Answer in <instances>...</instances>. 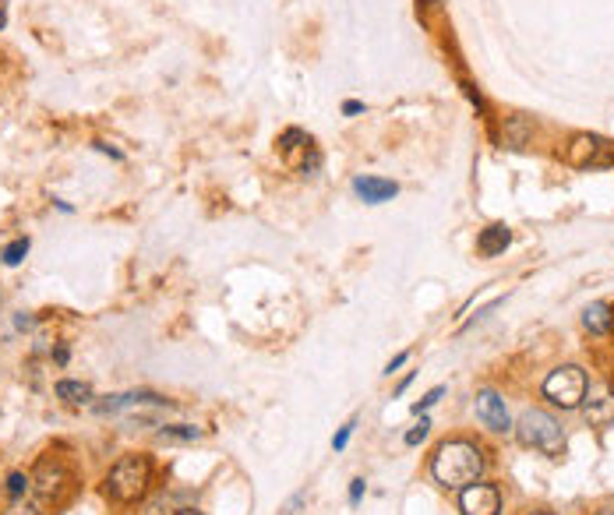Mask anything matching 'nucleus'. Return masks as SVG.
I'll return each instance as SVG.
<instances>
[{
    "instance_id": "1",
    "label": "nucleus",
    "mask_w": 614,
    "mask_h": 515,
    "mask_svg": "<svg viewBox=\"0 0 614 515\" xmlns=\"http://www.w3.org/2000/svg\"><path fill=\"white\" fill-rule=\"evenodd\" d=\"M480 473H484V452L466 438L438 445L435 459H431V477L449 491H463V487L477 484Z\"/></svg>"
},
{
    "instance_id": "2",
    "label": "nucleus",
    "mask_w": 614,
    "mask_h": 515,
    "mask_svg": "<svg viewBox=\"0 0 614 515\" xmlns=\"http://www.w3.org/2000/svg\"><path fill=\"white\" fill-rule=\"evenodd\" d=\"M152 484V459L149 456H124L106 473V494L117 505H135L149 494Z\"/></svg>"
},
{
    "instance_id": "3",
    "label": "nucleus",
    "mask_w": 614,
    "mask_h": 515,
    "mask_svg": "<svg viewBox=\"0 0 614 515\" xmlns=\"http://www.w3.org/2000/svg\"><path fill=\"white\" fill-rule=\"evenodd\" d=\"M516 434L526 448H537L547 459H562L565 456V431L547 410H526L516 424Z\"/></svg>"
},
{
    "instance_id": "4",
    "label": "nucleus",
    "mask_w": 614,
    "mask_h": 515,
    "mask_svg": "<svg viewBox=\"0 0 614 515\" xmlns=\"http://www.w3.org/2000/svg\"><path fill=\"white\" fill-rule=\"evenodd\" d=\"M586 389H590V381H586L583 367H576V364L558 367V371H551L544 381L547 403L558 406V410H576V406H583Z\"/></svg>"
},
{
    "instance_id": "5",
    "label": "nucleus",
    "mask_w": 614,
    "mask_h": 515,
    "mask_svg": "<svg viewBox=\"0 0 614 515\" xmlns=\"http://www.w3.org/2000/svg\"><path fill=\"white\" fill-rule=\"evenodd\" d=\"M565 159L572 166H579V170H586V166H607L614 163V142L597 135H576L569 142V149H565Z\"/></svg>"
},
{
    "instance_id": "6",
    "label": "nucleus",
    "mask_w": 614,
    "mask_h": 515,
    "mask_svg": "<svg viewBox=\"0 0 614 515\" xmlns=\"http://www.w3.org/2000/svg\"><path fill=\"white\" fill-rule=\"evenodd\" d=\"M71 484H75V477L68 473V466H60V463H39L36 473H32V491L43 501H53V505L64 501Z\"/></svg>"
},
{
    "instance_id": "7",
    "label": "nucleus",
    "mask_w": 614,
    "mask_h": 515,
    "mask_svg": "<svg viewBox=\"0 0 614 515\" xmlns=\"http://www.w3.org/2000/svg\"><path fill=\"white\" fill-rule=\"evenodd\" d=\"M459 512L463 515H498L502 512V491L495 484H470L459 494Z\"/></svg>"
},
{
    "instance_id": "8",
    "label": "nucleus",
    "mask_w": 614,
    "mask_h": 515,
    "mask_svg": "<svg viewBox=\"0 0 614 515\" xmlns=\"http://www.w3.org/2000/svg\"><path fill=\"white\" fill-rule=\"evenodd\" d=\"M477 417L484 420V427H491L495 434L512 431V417L505 410V399L495 389H480L477 392Z\"/></svg>"
},
{
    "instance_id": "9",
    "label": "nucleus",
    "mask_w": 614,
    "mask_h": 515,
    "mask_svg": "<svg viewBox=\"0 0 614 515\" xmlns=\"http://www.w3.org/2000/svg\"><path fill=\"white\" fill-rule=\"evenodd\" d=\"M583 417L590 427H611L614 424V392L593 389L590 399H583Z\"/></svg>"
},
{
    "instance_id": "10",
    "label": "nucleus",
    "mask_w": 614,
    "mask_h": 515,
    "mask_svg": "<svg viewBox=\"0 0 614 515\" xmlns=\"http://www.w3.org/2000/svg\"><path fill=\"white\" fill-rule=\"evenodd\" d=\"M353 191H357L360 202L367 205H382V202H392L396 198V180H385V177H357L353 180Z\"/></svg>"
},
{
    "instance_id": "11",
    "label": "nucleus",
    "mask_w": 614,
    "mask_h": 515,
    "mask_svg": "<svg viewBox=\"0 0 614 515\" xmlns=\"http://www.w3.org/2000/svg\"><path fill=\"white\" fill-rule=\"evenodd\" d=\"M583 329L590 332V336H607V332L614 329V307L611 304H590L583 311Z\"/></svg>"
},
{
    "instance_id": "12",
    "label": "nucleus",
    "mask_w": 614,
    "mask_h": 515,
    "mask_svg": "<svg viewBox=\"0 0 614 515\" xmlns=\"http://www.w3.org/2000/svg\"><path fill=\"white\" fill-rule=\"evenodd\" d=\"M509 244H512V233H509V226H502V223L487 226L477 237V251L484 254V258H495V254H502Z\"/></svg>"
},
{
    "instance_id": "13",
    "label": "nucleus",
    "mask_w": 614,
    "mask_h": 515,
    "mask_svg": "<svg viewBox=\"0 0 614 515\" xmlns=\"http://www.w3.org/2000/svg\"><path fill=\"white\" fill-rule=\"evenodd\" d=\"M57 399H64L68 406H89L92 403V385H89V381L64 378V381H57Z\"/></svg>"
},
{
    "instance_id": "14",
    "label": "nucleus",
    "mask_w": 614,
    "mask_h": 515,
    "mask_svg": "<svg viewBox=\"0 0 614 515\" xmlns=\"http://www.w3.org/2000/svg\"><path fill=\"white\" fill-rule=\"evenodd\" d=\"M533 135V124L526 117H509V124H505V145L509 149H523L526 142H530Z\"/></svg>"
},
{
    "instance_id": "15",
    "label": "nucleus",
    "mask_w": 614,
    "mask_h": 515,
    "mask_svg": "<svg viewBox=\"0 0 614 515\" xmlns=\"http://www.w3.org/2000/svg\"><path fill=\"white\" fill-rule=\"evenodd\" d=\"M159 438H163V441H195V438H202V427L166 424V427H159Z\"/></svg>"
},
{
    "instance_id": "16",
    "label": "nucleus",
    "mask_w": 614,
    "mask_h": 515,
    "mask_svg": "<svg viewBox=\"0 0 614 515\" xmlns=\"http://www.w3.org/2000/svg\"><path fill=\"white\" fill-rule=\"evenodd\" d=\"M25 254H29V237H18V240H11L4 251H0V262H4V265H22Z\"/></svg>"
},
{
    "instance_id": "17",
    "label": "nucleus",
    "mask_w": 614,
    "mask_h": 515,
    "mask_svg": "<svg viewBox=\"0 0 614 515\" xmlns=\"http://www.w3.org/2000/svg\"><path fill=\"white\" fill-rule=\"evenodd\" d=\"M300 145H311V138H307L304 131H286V135L279 138V149H283V156H293V149H300Z\"/></svg>"
},
{
    "instance_id": "18",
    "label": "nucleus",
    "mask_w": 614,
    "mask_h": 515,
    "mask_svg": "<svg viewBox=\"0 0 614 515\" xmlns=\"http://www.w3.org/2000/svg\"><path fill=\"white\" fill-rule=\"evenodd\" d=\"M29 487H32V477H25V473H11L8 477V494L15 501H22V494L29 491Z\"/></svg>"
},
{
    "instance_id": "19",
    "label": "nucleus",
    "mask_w": 614,
    "mask_h": 515,
    "mask_svg": "<svg viewBox=\"0 0 614 515\" xmlns=\"http://www.w3.org/2000/svg\"><path fill=\"white\" fill-rule=\"evenodd\" d=\"M427 434H431V420H427V417H420V424L413 427L410 434H406V445H420V441H424Z\"/></svg>"
},
{
    "instance_id": "20",
    "label": "nucleus",
    "mask_w": 614,
    "mask_h": 515,
    "mask_svg": "<svg viewBox=\"0 0 614 515\" xmlns=\"http://www.w3.org/2000/svg\"><path fill=\"white\" fill-rule=\"evenodd\" d=\"M442 396H445V389H442V385H438V389H431V392H427V396H424V399H420V403H417V406H413V413L427 410V406H435V403H438V399H442Z\"/></svg>"
},
{
    "instance_id": "21",
    "label": "nucleus",
    "mask_w": 614,
    "mask_h": 515,
    "mask_svg": "<svg viewBox=\"0 0 614 515\" xmlns=\"http://www.w3.org/2000/svg\"><path fill=\"white\" fill-rule=\"evenodd\" d=\"M4 515H43V512H39L36 505H29V501H15Z\"/></svg>"
},
{
    "instance_id": "22",
    "label": "nucleus",
    "mask_w": 614,
    "mask_h": 515,
    "mask_svg": "<svg viewBox=\"0 0 614 515\" xmlns=\"http://www.w3.org/2000/svg\"><path fill=\"white\" fill-rule=\"evenodd\" d=\"M353 427H357V424H353V420H350V424H346V427H343V431H339V434H336V438H332V448H336V452H343V448H346V441H350Z\"/></svg>"
},
{
    "instance_id": "23",
    "label": "nucleus",
    "mask_w": 614,
    "mask_h": 515,
    "mask_svg": "<svg viewBox=\"0 0 614 515\" xmlns=\"http://www.w3.org/2000/svg\"><path fill=\"white\" fill-rule=\"evenodd\" d=\"M360 498H364V480H353V484H350V501L357 505Z\"/></svg>"
},
{
    "instance_id": "24",
    "label": "nucleus",
    "mask_w": 614,
    "mask_h": 515,
    "mask_svg": "<svg viewBox=\"0 0 614 515\" xmlns=\"http://www.w3.org/2000/svg\"><path fill=\"white\" fill-rule=\"evenodd\" d=\"M406 360H410V353H399V357H396V360H392V364H389V367H385V374L399 371V367H403V364H406Z\"/></svg>"
},
{
    "instance_id": "25",
    "label": "nucleus",
    "mask_w": 614,
    "mask_h": 515,
    "mask_svg": "<svg viewBox=\"0 0 614 515\" xmlns=\"http://www.w3.org/2000/svg\"><path fill=\"white\" fill-rule=\"evenodd\" d=\"M343 110H346V113H350V117H353V113H360V110H364V103H346Z\"/></svg>"
},
{
    "instance_id": "26",
    "label": "nucleus",
    "mask_w": 614,
    "mask_h": 515,
    "mask_svg": "<svg viewBox=\"0 0 614 515\" xmlns=\"http://www.w3.org/2000/svg\"><path fill=\"white\" fill-rule=\"evenodd\" d=\"M8 25V11H4V0H0V29Z\"/></svg>"
},
{
    "instance_id": "27",
    "label": "nucleus",
    "mask_w": 614,
    "mask_h": 515,
    "mask_svg": "<svg viewBox=\"0 0 614 515\" xmlns=\"http://www.w3.org/2000/svg\"><path fill=\"white\" fill-rule=\"evenodd\" d=\"M177 515H202V512H195V508H180Z\"/></svg>"
},
{
    "instance_id": "28",
    "label": "nucleus",
    "mask_w": 614,
    "mask_h": 515,
    "mask_svg": "<svg viewBox=\"0 0 614 515\" xmlns=\"http://www.w3.org/2000/svg\"><path fill=\"white\" fill-rule=\"evenodd\" d=\"M597 515H614V505H607V508H600Z\"/></svg>"
},
{
    "instance_id": "29",
    "label": "nucleus",
    "mask_w": 614,
    "mask_h": 515,
    "mask_svg": "<svg viewBox=\"0 0 614 515\" xmlns=\"http://www.w3.org/2000/svg\"><path fill=\"white\" fill-rule=\"evenodd\" d=\"M530 515H551V512H530Z\"/></svg>"
}]
</instances>
